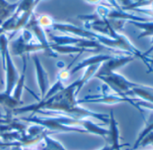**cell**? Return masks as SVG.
I'll return each mask as SVG.
<instances>
[{
    "mask_svg": "<svg viewBox=\"0 0 153 150\" xmlns=\"http://www.w3.org/2000/svg\"><path fill=\"white\" fill-rule=\"evenodd\" d=\"M97 78L101 79L105 82V85H106L108 87H110L113 92L122 97H129L128 95L133 87L139 86L140 84L134 83L124 78L120 74H117L115 72H111L104 76L97 77Z\"/></svg>",
    "mask_w": 153,
    "mask_h": 150,
    "instance_id": "6da1fadb",
    "label": "cell"
},
{
    "mask_svg": "<svg viewBox=\"0 0 153 150\" xmlns=\"http://www.w3.org/2000/svg\"><path fill=\"white\" fill-rule=\"evenodd\" d=\"M3 63H4V67L6 70V89L4 92L7 95H11L19 80L20 76L7 51L6 52L5 59Z\"/></svg>",
    "mask_w": 153,
    "mask_h": 150,
    "instance_id": "7a4b0ae2",
    "label": "cell"
},
{
    "mask_svg": "<svg viewBox=\"0 0 153 150\" xmlns=\"http://www.w3.org/2000/svg\"><path fill=\"white\" fill-rule=\"evenodd\" d=\"M134 58H135L132 55L124 56V57H122V58H114V57H112L110 59L103 62L102 66L99 67L98 70L95 74V77L97 78V77H100V76H104V75H106L108 73L114 72V70L125 66L129 62H131L132 60H134Z\"/></svg>",
    "mask_w": 153,
    "mask_h": 150,
    "instance_id": "3957f363",
    "label": "cell"
},
{
    "mask_svg": "<svg viewBox=\"0 0 153 150\" xmlns=\"http://www.w3.org/2000/svg\"><path fill=\"white\" fill-rule=\"evenodd\" d=\"M33 61L35 65V70H36V78H37V83L40 88L41 92V100H42L50 89V83H49V78L48 74L45 71V69L42 67L39 58L37 57H33Z\"/></svg>",
    "mask_w": 153,
    "mask_h": 150,
    "instance_id": "277c9868",
    "label": "cell"
},
{
    "mask_svg": "<svg viewBox=\"0 0 153 150\" xmlns=\"http://www.w3.org/2000/svg\"><path fill=\"white\" fill-rule=\"evenodd\" d=\"M109 124H110V129L109 130V135L108 137L111 139V144H112V147L114 150H121L122 146H129V144H125V145H121L119 142V129H118V123L114 118V111L111 110L110 114H109Z\"/></svg>",
    "mask_w": 153,
    "mask_h": 150,
    "instance_id": "5b68a950",
    "label": "cell"
},
{
    "mask_svg": "<svg viewBox=\"0 0 153 150\" xmlns=\"http://www.w3.org/2000/svg\"><path fill=\"white\" fill-rule=\"evenodd\" d=\"M138 96L140 99H142L143 101H147L153 103V87L145 86V85H140L139 86L133 87L131 89L128 96Z\"/></svg>",
    "mask_w": 153,
    "mask_h": 150,
    "instance_id": "8992f818",
    "label": "cell"
},
{
    "mask_svg": "<svg viewBox=\"0 0 153 150\" xmlns=\"http://www.w3.org/2000/svg\"><path fill=\"white\" fill-rule=\"evenodd\" d=\"M111 58H112L111 56H107V55H99V56L92 57L90 58L85 59L81 63H79V65H76L71 71H69V73H70V75H72V74L79 71L80 69H82L84 67H90V66H93V65H97V64H101V63L110 59Z\"/></svg>",
    "mask_w": 153,
    "mask_h": 150,
    "instance_id": "52a82bcc",
    "label": "cell"
},
{
    "mask_svg": "<svg viewBox=\"0 0 153 150\" xmlns=\"http://www.w3.org/2000/svg\"><path fill=\"white\" fill-rule=\"evenodd\" d=\"M26 67H27V64H26V61L25 59V65H24V71H23V74L20 76L19 78V80L13 91V95L12 96L17 100L18 102H22L21 101V96H22V93H23V88H24V85H25V71H26Z\"/></svg>",
    "mask_w": 153,
    "mask_h": 150,
    "instance_id": "ba28073f",
    "label": "cell"
},
{
    "mask_svg": "<svg viewBox=\"0 0 153 150\" xmlns=\"http://www.w3.org/2000/svg\"><path fill=\"white\" fill-rule=\"evenodd\" d=\"M131 24H132L133 25L143 29L144 32L141 33L139 35V39L140 38H144V37H148V36H153V22H132V21H129Z\"/></svg>",
    "mask_w": 153,
    "mask_h": 150,
    "instance_id": "9c48e42d",
    "label": "cell"
},
{
    "mask_svg": "<svg viewBox=\"0 0 153 150\" xmlns=\"http://www.w3.org/2000/svg\"><path fill=\"white\" fill-rule=\"evenodd\" d=\"M43 138L45 140V146L42 150H66L59 142L49 137L46 134H44Z\"/></svg>",
    "mask_w": 153,
    "mask_h": 150,
    "instance_id": "30bf717a",
    "label": "cell"
},
{
    "mask_svg": "<svg viewBox=\"0 0 153 150\" xmlns=\"http://www.w3.org/2000/svg\"><path fill=\"white\" fill-rule=\"evenodd\" d=\"M64 88H65V87H64L63 82H61L60 80H57V82L51 86V88H50V89L48 90V92L46 93V95H45V96H44V98H43L42 100H46V99L51 97L52 95H54L55 94H57V93H59V91L63 90Z\"/></svg>",
    "mask_w": 153,
    "mask_h": 150,
    "instance_id": "8fae6325",
    "label": "cell"
},
{
    "mask_svg": "<svg viewBox=\"0 0 153 150\" xmlns=\"http://www.w3.org/2000/svg\"><path fill=\"white\" fill-rule=\"evenodd\" d=\"M150 131H153V120L149 123V124H148L147 125V127L145 128V129L139 135V137H138V139L136 140V142H135V144L133 145V147H132V149H136L137 147H138V145H139V143H140V141L149 133V132H150Z\"/></svg>",
    "mask_w": 153,
    "mask_h": 150,
    "instance_id": "7c38bea8",
    "label": "cell"
},
{
    "mask_svg": "<svg viewBox=\"0 0 153 150\" xmlns=\"http://www.w3.org/2000/svg\"><path fill=\"white\" fill-rule=\"evenodd\" d=\"M70 76H71V75H70V73H69V71H68V69L63 70V71H61V72L59 74V76H58V80H60L61 82L66 81V80H68V79L69 78Z\"/></svg>",
    "mask_w": 153,
    "mask_h": 150,
    "instance_id": "4fadbf2b",
    "label": "cell"
},
{
    "mask_svg": "<svg viewBox=\"0 0 153 150\" xmlns=\"http://www.w3.org/2000/svg\"><path fill=\"white\" fill-rule=\"evenodd\" d=\"M12 150H22V148L20 147V146H13Z\"/></svg>",
    "mask_w": 153,
    "mask_h": 150,
    "instance_id": "5bb4252c",
    "label": "cell"
},
{
    "mask_svg": "<svg viewBox=\"0 0 153 150\" xmlns=\"http://www.w3.org/2000/svg\"><path fill=\"white\" fill-rule=\"evenodd\" d=\"M126 150H130V149H126Z\"/></svg>",
    "mask_w": 153,
    "mask_h": 150,
    "instance_id": "9a60e30c",
    "label": "cell"
}]
</instances>
